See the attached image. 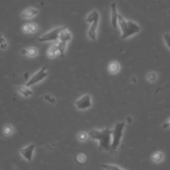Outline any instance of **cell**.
<instances>
[{
  "label": "cell",
  "mask_w": 170,
  "mask_h": 170,
  "mask_svg": "<svg viewBox=\"0 0 170 170\" xmlns=\"http://www.w3.org/2000/svg\"><path fill=\"white\" fill-rule=\"evenodd\" d=\"M76 160L80 164L83 165L87 162V156L84 153L79 154V155L76 156Z\"/></svg>",
  "instance_id": "e0dca14e"
},
{
  "label": "cell",
  "mask_w": 170,
  "mask_h": 170,
  "mask_svg": "<svg viewBox=\"0 0 170 170\" xmlns=\"http://www.w3.org/2000/svg\"><path fill=\"white\" fill-rule=\"evenodd\" d=\"M29 29H30V32L31 33H35L38 30V27L35 23H29Z\"/></svg>",
  "instance_id": "cb8c5ba5"
},
{
  "label": "cell",
  "mask_w": 170,
  "mask_h": 170,
  "mask_svg": "<svg viewBox=\"0 0 170 170\" xmlns=\"http://www.w3.org/2000/svg\"><path fill=\"white\" fill-rule=\"evenodd\" d=\"M16 89L24 97H29L33 94V91L29 89V87H27V86H17Z\"/></svg>",
  "instance_id": "4fadbf2b"
},
{
  "label": "cell",
  "mask_w": 170,
  "mask_h": 170,
  "mask_svg": "<svg viewBox=\"0 0 170 170\" xmlns=\"http://www.w3.org/2000/svg\"><path fill=\"white\" fill-rule=\"evenodd\" d=\"M4 132L5 135L9 136L10 135L12 132H13V128L10 125H7L5 126V128L4 129Z\"/></svg>",
  "instance_id": "7402d4cb"
},
{
  "label": "cell",
  "mask_w": 170,
  "mask_h": 170,
  "mask_svg": "<svg viewBox=\"0 0 170 170\" xmlns=\"http://www.w3.org/2000/svg\"><path fill=\"white\" fill-rule=\"evenodd\" d=\"M163 157H164V155H163V154L162 151H156V152L154 153L153 155L151 156V160L154 162L160 163L163 160Z\"/></svg>",
  "instance_id": "2e32d148"
},
{
  "label": "cell",
  "mask_w": 170,
  "mask_h": 170,
  "mask_svg": "<svg viewBox=\"0 0 170 170\" xmlns=\"http://www.w3.org/2000/svg\"><path fill=\"white\" fill-rule=\"evenodd\" d=\"M118 25L121 31V39H125L130 37L140 31L141 27L138 24L132 20H126L119 14Z\"/></svg>",
  "instance_id": "7a4b0ae2"
},
{
  "label": "cell",
  "mask_w": 170,
  "mask_h": 170,
  "mask_svg": "<svg viewBox=\"0 0 170 170\" xmlns=\"http://www.w3.org/2000/svg\"><path fill=\"white\" fill-rule=\"evenodd\" d=\"M127 121H128V123H131L132 118H130V117H128V118H127Z\"/></svg>",
  "instance_id": "f1b7e54d"
},
{
  "label": "cell",
  "mask_w": 170,
  "mask_h": 170,
  "mask_svg": "<svg viewBox=\"0 0 170 170\" xmlns=\"http://www.w3.org/2000/svg\"><path fill=\"white\" fill-rule=\"evenodd\" d=\"M88 134H86V132H80L79 133V134L78 135V138H79V140H80V141H85L86 140V139H87V137H88Z\"/></svg>",
  "instance_id": "603a6c76"
},
{
  "label": "cell",
  "mask_w": 170,
  "mask_h": 170,
  "mask_svg": "<svg viewBox=\"0 0 170 170\" xmlns=\"http://www.w3.org/2000/svg\"><path fill=\"white\" fill-rule=\"evenodd\" d=\"M60 52L59 50V45H58V41L52 44L50 47H49L47 50V56L49 58H53L57 55L58 52Z\"/></svg>",
  "instance_id": "8fae6325"
},
{
  "label": "cell",
  "mask_w": 170,
  "mask_h": 170,
  "mask_svg": "<svg viewBox=\"0 0 170 170\" xmlns=\"http://www.w3.org/2000/svg\"><path fill=\"white\" fill-rule=\"evenodd\" d=\"M111 7V23L114 28H116L118 26V20L119 13L117 10V5L116 2H113L110 5Z\"/></svg>",
  "instance_id": "9c48e42d"
},
{
  "label": "cell",
  "mask_w": 170,
  "mask_h": 170,
  "mask_svg": "<svg viewBox=\"0 0 170 170\" xmlns=\"http://www.w3.org/2000/svg\"><path fill=\"white\" fill-rule=\"evenodd\" d=\"M35 145L32 144L23 148H21L19 151V152L23 158L25 159L27 161H28V162H31L33 160V153L34 151H35Z\"/></svg>",
  "instance_id": "ba28073f"
},
{
  "label": "cell",
  "mask_w": 170,
  "mask_h": 170,
  "mask_svg": "<svg viewBox=\"0 0 170 170\" xmlns=\"http://www.w3.org/2000/svg\"><path fill=\"white\" fill-rule=\"evenodd\" d=\"M125 127V122H118L114 126L112 134V144L111 150H116L120 146V141L123 135V131Z\"/></svg>",
  "instance_id": "3957f363"
},
{
  "label": "cell",
  "mask_w": 170,
  "mask_h": 170,
  "mask_svg": "<svg viewBox=\"0 0 170 170\" xmlns=\"http://www.w3.org/2000/svg\"><path fill=\"white\" fill-rule=\"evenodd\" d=\"M99 20L94 21L91 24V27L88 31V36L92 41H96L97 37V28L98 26Z\"/></svg>",
  "instance_id": "30bf717a"
},
{
  "label": "cell",
  "mask_w": 170,
  "mask_h": 170,
  "mask_svg": "<svg viewBox=\"0 0 170 170\" xmlns=\"http://www.w3.org/2000/svg\"><path fill=\"white\" fill-rule=\"evenodd\" d=\"M71 39H72V35H71L69 31L67 29V27L64 26L63 29L61 31L59 35V39H58V41L61 57L64 56V52L66 50L67 43V42L70 41Z\"/></svg>",
  "instance_id": "277c9868"
},
{
  "label": "cell",
  "mask_w": 170,
  "mask_h": 170,
  "mask_svg": "<svg viewBox=\"0 0 170 170\" xmlns=\"http://www.w3.org/2000/svg\"><path fill=\"white\" fill-rule=\"evenodd\" d=\"M64 26L58 27L57 28H55L51 31H49L47 33H46L44 35L39 38V41L40 42H48V41H57L59 39V35L61 31L63 29Z\"/></svg>",
  "instance_id": "5b68a950"
},
{
  "label": "cell",
  "mask_w": 170,
  "mask_h": 170,
  "mask_svg": "<svg viewBox=\"0 0 170 170\" xmlns=\"http://www.w3.org/2000/svg\"><path fill=\"white\" fill-rule=\"evenodd\" d=\"M163 39H164V41L167 47L170 49V33H167L164 34V35H163Z\"/></svg>",
  "instance_id": "44dd1931"
},
{
  "label": "cell",
  "mask_w": 170,
  "mask_h": 170,
  "mask_svg": "<svg viewBox=\"0 0 170 170\" xmlns=\"http://www.w3.org/2000/svg\"><path fill=\"white\" fill-rule=\"evenodd\" d=\"M169 127V125L168 124V123H167V122H166L165 124H163V128H168Z\"/></svg>",
  "instance_id": "83f0119b"
},
{
  "label": "cell",
  "mask_w": 170,
  "mask_h": 170,
  "mask_svg": "<svg viewBox=\"0 0 170 170\" xmlns=\"http://www.w3.org/2000/svg\"><path fill=\"white\" fill-rule=\"evenodd\" d=\"M102 167L105 170H124L120 167L115 166V165H111V164H103Z\"/></svg>",
  "instance_id": "ac0fdd59"
},
{
  "label": "cell",
  "mask_w": 170,
  "mask_h": 170,
  "mask_svg": "<svg viewBox=\"0 0 170 170\" xmlns=\"http://www.w3.org/2000/svg\"><path fill=\"white\" fill-rule=\"evenodd\" d=\"M21 53L22 55H27V49H22L21 51Z\"/></svg>",
  "instance_id": "4316f807"
},
{
  "label": "cell",
  "mask_w": 170,
  "mask_h": 170,
  "mask_svg": "<svg viewBox=\"0 0 170 170\" xmlns=\"http://www.w3.org/2000/svg\"><path fill=\"white\" fill-rule=\"evenodd\" d=\"M166 122L168 123V124L169 125V126H170V118H169V120H168V121H167Z\"/></svg>",
  "instance_id": "f546056e"
},
{
  "label": "cell",
  "mask_w": 170,
  "mask_h": 170,
  "mask_svg": "<svg viewBox=\"0 0 170 170\" xmlns=\"http://www.w3.org/2000/svg\"><path fill=\"white\" fill-rule=\"evenodd\" d=\"M37 49L35 47H31L27 49V55L29 57H35L37 55Z\"/></svg>",
  "instance_id": "d6986e66"
},
{
  "label": "cell",
  "mask_w": 170,
  "mask_h": 170,
  "mask_svg": "<svg viewBox=\"0 0 170 170\" xmlns=\"http://www.w3.org/2000/svg\"><path fill=\"white\" fill-rule=\"evenodd\" d=\"M23 31L25 33H29L30 32V29H29V23H27L24 25L23 26Z\"/></svg>",
  "instance_id": "d4e9b609"
},
{
  "label": "cell",
  "mask_w": 170,
  "mask_h": 170,
  "mask_svg": "<svg viewBox=\"0 0 170 170\" xmlns=\"http://www.w3.org/2000/svg\"><path fill=\"white\" fill-rule=\"evenodd\" d=\"M99 18H100L99 13H98L97 11L94 10L88 15L87 17H86V22L91 24L92 22H94V21L99 20Z\"/></svg>",
  "instance_id": "5bb4252c"
},
{
  "label": "cell",
  "mask_w": 170,
  "mask_h": 170,
  "mask_svg": "<svg viewBox=\"0 0 170 170\" xmlns=\"http://www.w3.org/2000/svg\"><path fill=\"white\" fill-rule=\"evenodd\" d=\"M48 75V73L47 71V67H43L41 69L39 70L37 72L34 74V75L31 77L29 81L27 82L26 86L27 87H29L31 86L39 83V82L44 80Z\"/></svg>",
  "instance_id": "8992f818"
},
{
  "label": "cell",
  "mask_w": 170,
  "mask_h": 170,
  "mask_svg": "<svg viewBox=\"0 0 170 170\" xmlns=\"http://www.w3.org/2000/svg\"><path fill=\"white\" fill-rule=\"evenodd\" d=\"M112 130L109 128L103 130H92L88 132V136L92 140H97L99 143V148L103 150H109L112 144Z\"/></svg>",
  "instance_id": "6da1fadb"
},
{
  "label": "cell",
  "mask_w": 170,
  "mask_h": 170,
  "mask_svg": "<svg viewBox=\"0 0 170 170\" xmlns=\"http://www.w3.org/2000/svg\"><path fill=\"white\" fill-rule=\"evenodd\" d=\"M147 79L148 81H150L151 82L156 81L157 79V74L154 72L150 73L147 76Z\"/></svg>",
  "instance_id": "ffe728a7"
},
{
  "label": "cell",
  "mask_w": 170,
  "mask_h": 170,
  "mask_svg": "<svg viewBox=\"0 0 170 170\" xmlns=\"http://www.w3.org/2000/svg\"><path fill=\"white\" fill-rule=\"evenodd\" d=\"M39 11L37 10V9L33 7H29L22 12V13H21V17L24 18V19H29V18L35 16V15H37Z\"/></svg>",
  "instance_id": "7c38bea8"
},
{
  "label": "cell",
  "mask_w": 170,
  "mask_h": 170,
  "mask_svg": "<svg viewBox=\"0 0 170 170\" xmlns=\"http://www.w3.org/2000/svg\"><path fill=\"white\" fill-rule=\"evenodd\" d=\"M7 47V43H6L5 42L0 45V48H1V49H6Z\"/></svg>",
  "instance_id": "484cf974"
},
{
  "label": "cell",
  "mask_w": 170,
  "mask_h": 170,
  "mask_svg": "<svg viewBox=\"0 0 170 170\" xmlns=\"http://www.w3.org/2000/svg\"><path fill=\"white\" fill-rule=\"evenodd\" d=\"M120 69V64L116 61H112L109 65V71L112 74H115L118 72Z\"/></svg>",
  "instance_id": "9a60e30c"
},
{
  "label": "cell",
  "mask_w": 170,
  "mask_h": 170,
  "mask_svg": "<svg viewBox=\"0 0 170 170\" xmlns=\"http://www.w3.org/2000/svg\"><path fill=\"white\" fill-rule=\"evenodd\" d=\"M76 107L79 110H86L92 106V98L90 94H86L76 101Z\"/></svg>",
  "instance_id": "52a82bcc"
}]
</instances>
